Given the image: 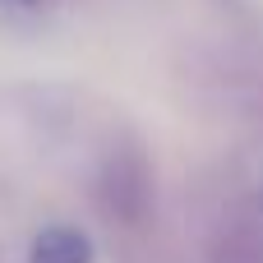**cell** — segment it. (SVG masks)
<instances>
[{
	"mask_svg": "<svg viewBox=\"0 0 263 263\" xmlns=\"http://www.w3.org/2000/svg\"><path fill=\"white\" fill-rule=\"evenodd\" d=\"M92 236L83 227H69V222H51L32 236L28 245V263H92Z\"/></svg>",
	"mask_w": 263,
	"mask_h": 263,
	"instance_id": "cell-1",
	"label": "cell"
},
{
	"mask_svg": "<svg viewBox=\"0 0 263 263\" xmlns=\"http://www.w3.org/2000/svg\"><path fill=\"white\" fill-rule=\"evenodd\" d=\"M9 5H18V9H37L42 0H9Z\"/></svg>",
	"mask_w": 263,
	"mask_h": 263,
	"instance_id": "cell-2",
	"label": "cell"
}]
</instances>
